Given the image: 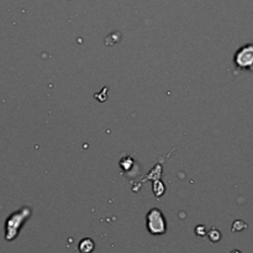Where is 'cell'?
Listing matches in <instances>:
<instances>
[{"instance_id": "cell-1", "label": "cell", "mask_w": 253, "mask_h": 253, "mask_svg": "<svg viewBox=\"0 0 253 253\" xmlns=\"http://www.w3.org/2000/svg\"><path fill=\"white\" fill-rule=\"evenodd\" d=\"M31 214V210L29 207H23L20 211L14 212L9 216V219L6 220L5 224V238L8 241H13L16 236L19 235V231H20L21 226L23 225V222L30 217Z\"/></svg>"}, {"instance_id": "cell-2", "label": "cell", "mask_w": 253, "mask_h": 253, "mask_svg": "<svg viewBox=\"0 0 253 253\" xmlns=\"http://www.w3.org/2000/svg\"><path fill=\"white\" fill-rule=\"evenodd\" d=\"M147 229L152 235L160 236L167 231V222L160 209H152L147 214Z\"/></svg>"}, {"instance_id": "cell-3", "label": "cell", "mask_w": 253, "mask_h": 253, "mask_svg": "<svg viewBox=\"0 0 253 253\" xmlns=\"http://www.w3.org/2000/svg\"><path fill=\"white\" fill-rule=\"evenodd\" d=\"M233 63L240 69L253 68V44H247L240 47L233 57Z\"/></svg>"}, {"instance_id": "cell-4", "label": "cell", "mask_w": 253, "mask_h": 253, "mask_svg": "<svg viewBox=\"0 0 253 253\" xmlns=\"http://www.w3.org/2000/svg\"><path fill=\"white\" fill-rule=\"evenodd\" d=\"M94 241L92 238H83L79 242V252L80 253H92L94 251Z\"/></svg>"}, {"instance_id": "cell-5", "label": "cell", "mask_w": 253, "mask_h": 253, "mask_svg": "<svg viewBox=\"0 0 253 253\" xmlns=\"http://www.w3.org/2000/svg\"><path fill=\"white\" fill-rule=\"evenodd\" d=\"M247 228V225L245 224L243 221H241V220H237V221L233 222L232 225V231H235V232H238V231H242L243 229Z\"/></svg>"}, {"instance_id": "cell-6", "label": "cell", "mask_w": 253, "mask_h": 253, "mask_svg": "<svg viewBox=\"0 0 253 253\" xmlns=\"http://www.w3.org/2000/svg\"><path fill=\"white\" fill-rule=\"evenodd\" d=\"M209 238L212 241V242H217V241L221 238V233H220L219 230H216V229H212V230L209 232Z\"/></svg>"}, {"instance_id": "cell-7", "label": "cell", "mask_w": 253, "mask_h": 253, "mask_svg": "<svg viewBox=\"0 0 253 253\" xmlns=\"http://www.w3.org/2000/svg\"><path fill=\"white\" fill-rule=\"evenodd\" d=\"M231 253H241V252H240V251H236L235 250V251H232V252H231Z\"/></svg>"}]
</instances>
